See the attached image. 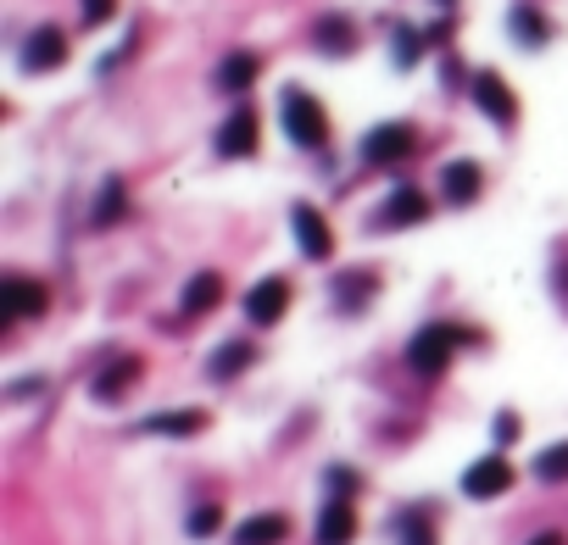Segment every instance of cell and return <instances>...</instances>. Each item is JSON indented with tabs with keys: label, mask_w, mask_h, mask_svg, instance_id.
Segmentation results:
<instances>
[{
	"label": "cell",
	"mask_w": 568,
	"mask_h": 545,
	"mask_svg": "<svg viewBox=\"0 0 568 545\" xmlns=\"http://www.w3.org/2000/svg\"><path fill=\"white\" fill-rule=\"evenodd\" d=\"M396 545H435V529L423 518H402L396 523Z\"/></svg>",
	"instance_id": "26"
},
{
	"label": "cell",
	"mask_w": 568,
	"mask_h": 545,
	"mask_svg": "<svg viewBox=\"0 0 568 545\" xmlns=\"http://www.w3.org/2000/svg\"><path fill=\"white\" fill-rule=\"evenodd\" d=\"M391 57H396L402 67H412V62L423 57V39H418V28H396V39H391Z\"/></svg>",
	"instance_id": "23"
},
{
	"label": "cell",
	"mask_w": 568,
	"mask_h": 545,
	"mask_svg": "<svg viewBox=\"0 0 568 545\" xmlns=\"http://www.w3.org/2000/svg\"><path fill=\"white\" fill-rule=\"evenodd\" d=\"M139 373H146V368H139V357H112V368L101 373V379H95V401H123V395L139 384Z\"/></svg>",
	"instance_id": "14"
},
{
	"label": "cell",
	"mask_w": 568,
	"mask_h": 545,
	"mask_svg": "<svg viewBox=\"0 0 568 545\" xmlns=\"http://www.w3.org/2000/svg\"><path fill=\"white\" fill-rule=\"evenodd\" d=\"M452 345H457V329H446V323L418 329V334H412V345H407L412 373H441V368L452 362Z\"/></svg>",
	"instance_id": "2"
},
{
	"label": "cell",
	"mask_w": 568,
	"mask_h": 545,
	"mask_svg": "<svg viewBox=\"0 0 568 545\" xmlns=\"http://www.w3.org/2000/svg\"><path fill=\"white\" fill-rule=\"evenodd\" d=\"M496 439H502V445H513V439H518V418H513V412H502V418H496Z\"/></svg>",
	"instance_id": "29"
},
{
	"label": "cell",
	"mask_w": 568,
	"mask_h": 545,
	"mask_svg": "<svg viewBox=\"0 0 568 545\" xmlns=\"http://www.w3.org/2000/svg\"><path fill=\"white\" fill-rule=\"evenodd\" d=\"M530 545H563V534H541V540H530Z\"/></svg>",
	"instance_id": "31"
},
{
	"label": "cell",
	"mask_w": 568,
	"mask_h": 545,
	"mask_svg": "<svg viewBox=\"0 0 568 545\" xmlns=\"http://www.w3.org/2000/svg\"><path fill=\"white\" fill-rule=\"evenodd\" d=\"M223 529V507H196V518H189V534L196 540H212Z\"/></svg>",
	"instance_id": "27"
},
{
	"label": "cell",
	"mask_w": 568,
	"mask_h": 545,
	"mask_svg": "<svg viewBox=\"0 0 568 545\" xmlns=\"http://www.w3.org/2000/svg\"><path fill=\"white\" fill-rule=\"evenodd\" d=\"M118 218H123V184L112 178V184H107V195H101V212H95V228H112Z\"/></svg>",
	"instance_id": "25"
},
{
	"label": "cell",
	"mask_w": 568,
	"mask_h": 545,
	"mask_svg": "<svg viewBox=\"0 0 568 545\" xmlns=\"http://www.w3.org/2000/svg\"><path fill=\"white\" fill-rule=\"evenodd\" d=\"M223 301V273H196L184 284V312L189 318H201V312H212Z\"/></svg>",
	"instance_id": "15"
},
{
	"label": "cell",
	"mask_w": 568,
	"mask_h": 545,
	"mask_svg": "<svg viewBox=\"0 0 568 545\" xmlns=\"http://www.w3.org/2000/svg\"><path fill=\"white\" fill-rule=\"evenodd\" d=\"M279 117H284V134H291L296 145H307V151H318V145L329 139V117H323V107L312 101L307 89H284Z\"/></svg>",
	"instance_id": "1"
},
{
	"label": "cell",
	"mask_w": 568,
	"mask_h": 545,
	"mask_svg": "<svg viewBox=\"0 0 568 545\" xmlns=\"http://www.w3.org/2000/svg\"><path fill=\"white\" fill-rule=\"evenodd\" d=\"M535 479H546V484H563L568 479V439L563 445H546V451L535 457Z\"/></svg>",
	"instance_id": "21"
},
{
	"label": "cell",
	"mask_w": 568,
	"mask_h": 545,
	"mask_svg": "<svg viewBox=\"0 0 568 545\" xmlns=\"http://www.w3.org/2000/svg\"><path fill=\"white\" fill-rule=\"evenodd\" d=\"M480 189H485L480 162H446V168H441V195H446V207H473V201H480Z\"/></svg>",
	"instance_id": "6"
},
{
	"label": "cell",
	"mask_w": 568,
	"mask_h": 545,
	"mask_svg": "<svg viewBox=\"0 0 568 545\" xmlns=\"http://www.w3.org/2000/svg\"><path fill=\"white\" fill-rule=\"evenodd\" d=\"M251 362H257V345H246V339H229L223 351L207 362V373H212V379H234V373H246Z\"/></svg>",
	"instance_id": "19"
},
{
	"label": "cell",
	"mask_w": 568,
	"mask_h": 545,
	"mask_svg": "<svg viewBox=\"0 0 568 545\" xmlns=\"http://www.w3.org/2000/svg\"><path fill=\"white\" fill-rule=\"evenodd\" d=\"M284 307H291V284H284V278H262V284H251V295H246V318H251V323H279Z\"/></svg>",
	"instance_id": "10"
},
{
	"label": "cell",
	"mask_w": 568,
	"mask_h": 545,
	"mask_svg": "<svg viewBox=\"0 0 568 545\" xmlns=\"http://www.w3.org/2000/svg\"><path fill=\"white\" fill-rule=\"evenodd\" d=\"M407 151H412V128L407 123H379V128L362 134V162H373V168H396Z\"/></svg>",
	"instance_id": "3"
},
{
	"label": "cell",
	"mask_w": 568,
	"mask_h": 545,
	"mask_svg": "<svg viewBox=\"0 0 568 545\" xmlns=\"http://www.w3.org/2000/svg\"><path fill=\"white\" fill-rule=\"evenodd\" d=\"M78 12H84V23L95 28V23H107V17L118 12V0H78Z\"/></svg>",
	"instance_id": "28"
},
{
	"label": "cell",
	"mask_w": 568,
	"mask_h": 545,
	"mask_svg": "<svg viewBox=\"0 0 568 545\" xmlns=\"http://www.w3.org/2000/svg\"><path fill=\"white\" fill-rule=\"evenodd\" d=\"M507 484H513V468H507L502 457H480V462L462 473V495H468V501H491V495H507Z\"/></svg>",
	"instance_id": "5"
},
{
	"label": "cell",
	"mask_w": 568,
	"mask_h": 545,
	"mask_svg": "<svg viewBox=\"0 0 568 545\" xmlns=\"http://www.w3.org/2000/svg\"><path fill=\"white\" fill-rule=\"evenodd\" d=\"M329 484H335V495H351V490H357V473L335 468V473H329Z\"/></svg>",
	"instance_id": "30"
},
{
	"label": "cell",
	"mask_w": 568,
	"mask_h": 545,
	"mask_svg": "<svg viewBox=\"0 0 568 545\" xmlns=\"http://www.w3.org/2000/svg\"><path fill=\"white\" fill-rule=\"evenodd\" d=\"M251 78H257V57H251V51H234V57L218 67V89H229V95L251 89Z\"/></svg>",
	"instance_id": "20"
},
{
	"label": "cell",
	"mask_w": 568,
	"mask_h": 545,
	"mask_svg": "<svg viewBox=\"0 0 568 545\" xmlns=\"http://www.w3.org/2000/svg\"><path fill=\"white\" fill-rule=\"evenodd\" d=\"M312 540H318V545H351V540H357V507L346 501V495H335V501L323 507Z\"/></svg>",
	"instance_id": "11"
},
{
	"label": "cell",
	"mask_w": 568,
	"mask_h": 545,
	"mask_svg": "<svg viewBox=\"0 0 568 545\" xmlns=\"http://www.w3.org/2000/svg\"><path fill=\"white\" fill-rule=\"evenodd\" d=\"M279 540H284L279 512H257V518H246L240 529H234V545H279Z\"/></svg>",
	"instance_id": "18"
},
{
	"label": "cell",
	"mask_w": 568,
	"mask_h": 545,
	"mask_svg": "<svg viewBox=\"0 0 568 545\" xmlns=\"http://www.w3.org/2000/svg\"><path fill=\"white\" fill-rule=\"evenodd\" d=\"M335 295H341V307H362V295H373V273H346L341 284H335Z\"/></svg>",
	"instance_id": "24"
},
{
	"label": "cell",
	"mask_w": 568,
	"mask_h": 545,
	"mask_svg": "<svg viewBox=\"0 0 568 545\" xmlns=\"http://www.w3.org/2000/svg\"><path fill=\"white\" fill-rule=\"evenodd\" d=\"M207 429V412H157V418H146L139 423V434H173V439H184V434H201Z\"/></svg>",
	"instance_id": "16"
},
{
	"label": "cell",
	"mask_w": 568,
	"mask_h": 545,
	"mask_svg": "<svg viewBox=\"0 0 568 545\" xmlns=\"http://www.w3.org/2000/svg\"><path fill=\"white\" fill-rule=\"evenodd\" d=\"M312 45H318L323 57H346L351 45H357V28H351L346 17H323V23H318V34H312Z\"/></svg>",
	"instance_id": "17"
},
{
	"label": "cell",
	"mask_w": 568,
	"mask_h": 545,
	"mask_svg": "<svg viewBox=\"0 0 568 545\" xmlns=\"http://www.w3.org/2000/svg\"><path fill=\"white\" fill-rule=\"evenodd\" d=\"M423 218H430V201H423L412 184H402L391 201L379 207V228H412V223H423Z\"/></svg>",
	"instance_id": "12"
},
{
	"label": "cell",
	"mask_w": 568,
	"mask_h": 545,
	"mask_svg": "<svg viewBox=\"0 0 568 545\" xmlns=\"http://www.w3.org/2000/svg\"><path fill=\"white\" fill-rule=\"evenodd\" d=\"M513 34H518V45H546V17L530 12V7H518L513 12Z\"/></svg>",
	"instance_id": "22"
},
{
	"label": "cell",
	"mask_w": 568,
	"mask_h": 545,
	"mask_svg": "<svg viewBox=\"0 0 568 545\" xmlns=\"http://www.w3.org/2000/svg\"><path fill=\"white\" fill-rule=\"evenodd\" d=\"M0 295L12 301V318H45V307H51V289H45L39 278H23V273H7Z\"/></svg>",
	"instance_id": "9"
},
{
	"label": "cell",
	"mask_w": 568,
	"mask_h": 545,
	"mask_svg": "<svg viewBox=\"0 0 568 545\" xmlns=\"http://www.w3.org/2000/svg\"><path fill=\"white\" fill-rule=\"evenodd\" d=\"M291 223H296V239H301V251H307L312 262H329V257H335V234H329L323 212L296 207V212H291Z\"/></svg>",
	"instance_id": "8"
},
{
	"label": "cell",
	"mask_w": 568,
	"mask_h": 545,
	"mask_svg": "<svg viewBox=\"0 0 568 545\" xmlns=\"http://www.w3.org/2000/svg\"><path fill=\"white\" fill-rule=\"evenodd\" d=\"M473 101H480V112H485L491 123L513 128L518 101H513V89H507V78H502V73H473Z\"/></svg>",
	"instance_id": "4"
},
{
	"label": "cell",
	"mask_w": 568,
	"mask_h": 545,
	"mask_svg": "<svg viewBox=\"0 0 568 545\" xmlns=\"http://www.w3.org/2000/svg\"><path fill=\"white\" fill-rule=\"evenodd\" d=\"M218 151L223 157H251L257 151V112L251 107H240V112L218 128Z\"/></svg>",
	"instance_id": "13"
},
{
	"label": "cell",
	"mask_w": 568,
	"mask_h": 545,
	"mask_svg": "<svg viewBox=\"0 0 568 545\" xmlns=\"http://www.w3.org/2000/svg\"><path fill=\"white\" fill-rule=\"evenodd\" d=\"M67 62V39L62 28H34L28 45H23V73H51Z\"/></svg>",
	"instance_id": "7"
}]
</instances>
